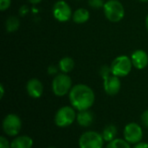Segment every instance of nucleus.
Listing matches in <instances>:
<instances>
[{"label":"nucleus","instance_id":"f257e3e1","mask_svg":"<svg viewBox=\"0 0 148 148\" xmlns=\"http://www.w3.org/2000/svg\"><path fill=\"white\" fill-rule=\"evenodd\" d=\"M69 98L71 106L77 111L88 110L95 103V92L87 85L78 84L74 85L69 93Z\"/></svg>","mask_w":148,"mask_h":148},{"label":"nucleus","instance_id":"f03ea898","mask_svg":"<svg viewBox=\"0 0 148 148\" xmlns=\"http://www.w3.org/2000/svg\"><path fill=\"white\" fill-rule=\"evenodd\" d=\"M103 10L106 17L113 23L120 22L125 16L123 4L118 0H108L103 6Z\"/></svg>","mask_w":148,"mask_h":148},{"label":"nucleus","instance_id":"7ed1b4c3","mask_svg":"<svg viewBox=\"0 0 148 148\" xmlns=\"http://www.w3.org/2000/svg\"><path fill=\"white\" fill-rule=\"evenodd\" d=\"M132 66L133 63L131 58L126 55H121L115 58L110 65L112 74L119 78L127 76L132 71Z\"/></svg>","mask_w":148,"mask_h":148},{"label":"nucleus","instance_id":"20e7f679","mask_svg":"<svg viewBox=\"0 0 148 148\" xmlns=\"http://www.w3.org/2000/svg\"><path fill=\"white\" fill-rule=\"evenodd\" d=\"M72 80L67 73L56 75L52 81V91L56 96L62 97L69 93L72 88Z\"/></svg>","mask_w":148,"mask_h":148},{"label":"nucleus","instance_id":"39448f33","mask_svg":"<svg viewBox=\"0 0 148 148\" xmlns=\"http://www.w3.org/2000/svg\"><path fill=\"white\" fill-rule=\"evenodd\" d=\"M76 116L73 106H62L56 113L55 123L59 127H67L74 123Z\"/></svg>","mask_w":148,"mask_h":148},{"label":"nucleus","instance_id":"423d86ee","mask_svg":"<svg viewBox=\"0 0 148 148\" xmlns=\"http://www.w3.org/2000/svg\"><path fill=\"white\" fill-rule=\"evenodd\" d=\"M103 143L102 135L93 131L84 133L79 140L80 148H102Z\"/></svg>","mask_w":148,"mask_h":148},{"label":"nucleus","instance_id":"0eeeda50","mask_svg":"<svg viewBox=\"0 0 148 148\" xmlns=\"http://www.w3.org/2000/svg\"><path fill=\"white\" fill-rule=\"evenodd\" d=\"M22 127L21 119L13 113L8 114L3 121V132L9 136H16L19 133Z\"/></svg>","mask_w":148,"mask_h":148},{"label":"nucleus","instance_id":"6e6552de","mask_svg":"<svg viewBox=\"0 0 148 148\" xmlns=\"http://www.w3.org/2000/svg\"><path fill=\"white\" fill-rule=\"evenodd\" d=\"M52 13L54 17L59 22H67L72 17V10L69 4L63 0H59L53 5Z\"/></svg>","mask_w":148,"mask_h":148},{"label":"nucleus","instance_id":"1a4fd4ad","mask_svg":"<svg viewBox=\"0 0 148 148\" xmlns=\"http://www.w3.org/2000/svg\"><path fill=\"white\" fill-rule=\"evenodd\" d=\"M125 140L129 144H137L140 142L143 137V132L137 123H129L125 126L124 129Z\"/></svg>","mask_w":148,"mask_h":148},{"label":"nucleus","instance_id":"9d476101","mask_svg":"<svg viewBox=\"0 0 148 148\" xmlns=\"http://www.w3.org/2000/svg\"><path fill=\"white\" fill-rule=\"evenodd\" d=\"M121 87V83L119 77L111 74L103 79V88L107 94L114 96L119 93Z\"/></svg>","mask_w":148,"mask_h":148},{"label":"nucleus","instance_id":"9b49d317","mask_svg":"<svg viewBox=\"0 0 148 148\" xmlns=\"http://www.w3.org/2000/svg\"><path fill=\"white\" fill-rule=\"evenodd\" d=\"M26 91L31 98L38 99L43 92L42 83L37 79H31L26 84Z\"/></svg>","mask_w":148,"mask_h":148},{"label":"nucleus","instance_id":"f8f14e48","mask_svg":"<svg viewBox=\"0 0 148 148\" xmlns=\"http://www.w3.org/2000/svg\"><path fill=\"white\" fill-rule=\"evenodd\" d=\"M133 65L139 70L146 68L148 65L147 53L143 50H136L131 55Z\"/></svg>","mask_w":148,"mask_h":148},{"label":"nucleus","instance_id":"ddd939ff","mask_svg":"<svg viewBox=\"0 0 148 148\" xmlns=\"http://www.w3.org/2000/svg\"><path fill=\"white\" fill-rule=\"evenodd\" d=\"M76 120L81 126L88 127L94 122V114L92 113V112L88 110L79 111L76 116Z\"/></svg>","mask_w":148,"mask_h":148},{"label":"nucleus","instance_id":"4468645a","mask_svg":"<svg viewBox=\"0 0 148 148\" xmlns=\"http://www.w3.org/2000/svg\"><path fill=\"white\" fill-rule=\"evenodd\" d=\"M33 146V140L27 135H23L15 138L11 144L10 148H31Z\"/></svg>","mask_w":148,"mask_h":148},{"label":"nucleus","instance_id":"2eb2a0df","mask_svg":"<svg viewBox=\"0 0 148 148\" xmlns=\"http://www.w3.org/2000/svg\"><path fill=\"white\" fill-rule=\"evenodd\" d=\"M90 14L87 9L80 8L77 9L72 15L73 21L76 24H84L89 19Z\"/></svg>","mask_w":148,"mask_h":148},{"label":"nucleus","instance_id":"dca6fc26","mask_svg":"<svg viewBox=\"0 0 148 148\" xmlns=\"http://www.w3.org/2000/svg\"><path fill=\"white\" fill-rule=\"evenodd\" d=\"M75 67V61L69 57H64L59 61V69L63 73L70 72Z\"/></svg>","mask_w":148,"mask_h":148},{"label":"nucleus","instance_id":"f3484780","mask_svg":"<svg viewBox=\"0 0 148 148\" xmlns=\"http://www.w3.org/2000/svg\"><path fill=\"white\" fill-rule=\"evenodd\" d=\"M103 139L105 141L110 142L114 140H115L117 135V127L114 125H108L106 126L101 133Z\"/></svg>","mask_w":148,"mask_h":148},{"label":"nucleus","instance_id":"a211bd4d","mask_svg":"<svg viewBox=\"0 0 148 148\" xmlns=\"http://www.w3.org/2000/svg\"><path fill=\"white\" fill-rule=\"evenodd\" d=\"M19 26H20V21L15 16L9 17L5 21V29L8 32H14L17 31Z\"/></svg>","mask_w":148,"mask_h":148},{"label":"nucleus","instance_id":"6ab92c4d","mask_svg":"<svg viewBox=\"0 0 148 148\" xmlns=\"http://www.w3.org/2000/svg\"><path fill=\"white\" fill-rule=\"evenodd\" d=\"M106 148H131V147L126 140L115 139L110 141Z\"/></svg>","mask_w":148,"mask_h":148},{"label":"nucleus","instance_id":"aec40b11","mask_svg":"<svg viewBox=\"0 0 148 148\" xmlns=\"http://www.w3.org/2000/svg\"><path fill=\"white\" fill-rule=\"evenodd\" d=\"M88 5L93 9H101L103 8L105 3L104 0H88Z\"/></svg>","mask_w":148,"mask_h":148},{"label":"nucleus","instance_id":"412c9836","mask_svg":"<svg viewBox=\"0 0 148 148\" xmlns=\"http://www.w3.org/2000/svg\"><path fill=\"white\" fill-rule=\"evenodd\" d=\"M100 74L102 78V79H106L107 77L110 76L112 74V72H111V67L110 66H108V65H102L100 69Z\"/></svg>","mask_w":148,"mask_h":148},{"label":"nucleus","instance_id":"4be33fe9","mask_svg":"<svg viewBox=\"0 0 148 148\" xmlns=\"http://www.w3.org/2000/svg\"><path fill=\"white\" fill-rule=\"evenodd\" d=\"M11 0H0V10L2 11H4L9 9L10 6Z\"/></svg>","mask_w":148,"mask_h":148},{"label":"nucleus","instance_id":"5701e85b","mask_svg":"<svg viewBox=\"0 0 148 148\" xmlns=\"http://www.w3.org/2000/svg\"><path fill=\"white\" fill-rule=\"evenodd\" d=\"M0 148H10V144L9 143L8 140L3 136H1L0 138Z\"/></svg>","mask_w":148,"mask_h":148},{"label":"nucleus","instance_id":"b1692460","mask_svg":"<svg viewBox=\"0 0 148 148\" xmlns=\"http://www.w3.org/2000/svg\"><path fill=\"white\" fill-rule=\"evenodd\" d=\"M141 122L146 127H148V110H146L142 113V115H141Z\"/></svg>","mask_w":148,"mask_h":148},{"label":"nucleus","instance_id":"393cba45","mask_svg":"<svg viewBox=\"0 0 148 148\" xmlns=\"http://www.w3.org/2000/svg\"><path fill=\"white\" fill-rule=\"evenodd\" d=\"M57 72H58V68L55 65H49L48 67V73L50 75H55L57 73Z\"/></svg>","mask_w":148,"mask_h":148},{"label":"nucleus","instance_id":"a878e982","mask_svg":"<svg viewBox=\"0 0 148 148\" xmlns=\"http://www.w3.org/2000/svg\"><path fill=\"white\" fill-rule=\"evenodd\" d=\"M134 148H148V143L146 142H139L137 143Z\"/></svg>","mask_w":148,"mask_h":148},{"label":"nucleus","instance_id":"bb28decb","mask_svg":"<svg viewBox=\"0 0 148 148\" xmlns=\"http://www.w3.org/2000/svg\"><path fill=\"white\" fill-rule=\"evenodd\" d=\"M4 95V88H3V85L1 84L0 85V99H2Z\"/></svg>","mask_w":148,"mask_h":148},{"label":"nucleus","instance_id":"cd10ccee","mask_svg":"<svg viewBox=\"0 0 148 148\" xmlns=\"http://www.w3.org/2000/svg\"><path fill=\"white\" fill-rule=\"evenodd\" d=\"M30 3H32V4H37V3H39L42 0H28Z\"/></svg>","mask_w":148,"mask_h":148},{"label":"nucleus","instance_id":"c85d7f7f","mask_svg":"<svg viewBox=\"0 0 148 148\" xmlns=\"http://www.w3.org/2000/svg\"><path fill=\"white\" fill-rule=\"evenodd\" d=\"M146 27H147V29L148 31V15L146 17Z\"/></svg>","mask_w":148,"mask_h":148},{"label":"nucleus","instance_id":"c756f323","mask_svg":"<svg viewBox=\"0 0 148 148\" xmlns=\"http://www.w3.org/2000/svg\"><path fill=\"white\" fill-rule=\"evenodd\" d=\"M140 2H144V3H145V2H148V0H140Z\"/></svg>","mask_w":148,"mask_h":148},{"label":"nucleus","instance_id":"7c9ffc66","mask_svg":"<svg viewBox=\"0 0 148 148\" xmlns=\"http://www.w3.org/2000/svg\"><path fill=\"white\" fill-rule=\"evenodd\" d=\"M49 148H56V147H49Z\"/></svg>","mask_w":148,"mask_h":148}]
</instances>
